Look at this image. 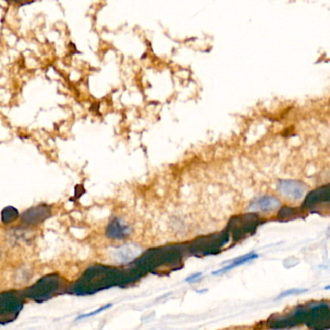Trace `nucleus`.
<instances>
[{"instance_id":"obj_1","label":"nucleus","mask_w":330,"mask_h":330,"mask_svg":"<svg viewBox=\"0 0 330 330\" xmlns=\"http://www.w3.org/2000/svg\"><path fill=\"white\" fill-rule=\"evenodd\" d=\"M278 189L282 195L292 200H298L304 195L305 185L296 180H282Z\"/></svg>"},{"instance_id":"obj_2","label":"nucleus","mask_w":330,"mask_h":330,"mask_svg":"<svg viewBox=\"0 0 330 330\" xmlns=\"http://www.w3.org/2000/svg\"><path fill=\"white\" fill-rule=\"evenodd\" d=\"M280 205V202L278 199L271 197V196H264L256 199L253 202L250 208L254 211H271L273 209L277 208Z\"/></svg>"},{"instance_id":"obj_3","label":"nucleus","mask_w":330,"mask_h":330,"mask_svg":"<svg viewBox=\"0 0 330 330\" xmlns=\"http://www.w3.org/2000/svg\"><path fill=\"white\" fill-rule=\"evenodd\" d=\"M140 249L134 245H124L113 251L114 259L119 262H131L139 256Z\"/></svg>"},{"instance_id":"obj_4","label":"nucleus","mask_w":330,"mask_h":330,"mask_svg":"<svg viewBox=\"0 0 330 330\" xmlns=\"http://www.w3.org/2000/svg\"><path fill=\"white\" fill-rule=\"evenodd\" d=\"M107 233L108 237L121 239L130 233V228L122 220L116 218L108 225Z\"/></svg>"},{"instance_id":"obj_5","label":"nucleus","mask_w":330,"mask_h":330,"mask_svg":"<svg viewBox=\"0 0 330 330\" xmlns=\"http://www.w3.org/2000/svg\"><path fill=\"white\" fill-rule=\"evenodd\" d=\"M258 257H259V255L256 254V253H249L246 256H243V257H240L238 259H235L231 264H229V265H227L225 267H222L221 269H219L217 271L212 272V274L213 275H217V274H220V273H225V272L229 271V270H232L233 268H235L237 266H240V265H242V264L246 263V262H251L253 260H256Z\"/></svg>"},{"instance_id":"obj_6","label":"nucleus","mask_w":330,"mask_h":330,"mask_svg":"<svg viewBox=\"0 0 330 330\" xmlns=\"http://www.w3.org/2000/svg\"><path fill=\"white\" fill-rule=\"evenodd\" d=\"M49 212L48 207L45 205H39L35 208H32L29 210L25 216L30 219H42L44 216H46Z\"/></svg>"},{"instance_id":"obj_7","label":"nucleus","mask_w":330,"mask_h":330,"mask_svg":"<svg viewBox=\"0 0 330 330\" xmlns=\"http://www.w3.org/2000/svg\"><path fill=\"white\" fill-rule=\"evenodd\" d=\"M18 215H19L18 210L15 207L8 206V207L3 209L2 213H1V217H2V220L4 222H11L14 219H16L18 217Z\"/></svg>"},{"instance_id":"obj_8","label":"nucleus","mask_w":330,"mask_h":330,"mask_svg":"<svg viewBox=\"0 0 330 330\" xmlns=\"http://www.w3.org/2000/svg\"><path fill=\"white\" fill-rule=\"evenodd\" d=\"M113 306V304H107V305H104V306H102V307H100V308H98V309H96L95 311H93V312H90V313H88V314H84V315H80V316H78V318H77V320H82V319H86V318H90V317H93V316H95V315H98L99 313H102V312H104V311L107 310L108 308H111Z\"/></svg>"},{"instance_id":"obj_9","label":"nucleus","mask_w":330,"mask_h":330,"mask_svg":"<svg viewBox=\"0 0 330 330\" xmlns=\"http://www.w3.org/2000/svg\"><path fill=\"white\" fill-rule=\"evenodd\" d=\"M202 276V273L200 272V273H196V274H193V275H191V276H189L188 278H186V282H193L196 280V279H198V278H200Z\"/></svg>"},{"instance_id":"obj_10","label":"nucleus","mask_w":330,"mask_h":330,"mask_svg":"<svg viewBox=\"0 0 330 330\" xmlns=\"http://www.w3.org/2000/svg\"><path fill=\"white\" fill-rule=\"evenodd\" d=\"M298 292H302V291H298V290H291V291H287V292H283L280 294V296L278 298H281L283 296H287V295H290V294H295V293H298Z\"/></svg>"},{"instance_id":"obj_11","label":"nucleus","mask_w":330,"mask_h":330,"mask_svg":"<svg viewBox=\"0 0 330 330\" xmlns=\"http://www.w3.org/2000/svg\"><path fill=\"white\" fill-rule=\"evenodd\" d=\"M282 330H296V329H282Z\"/></svg>"}]
</instances>
